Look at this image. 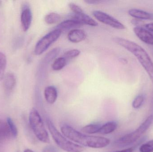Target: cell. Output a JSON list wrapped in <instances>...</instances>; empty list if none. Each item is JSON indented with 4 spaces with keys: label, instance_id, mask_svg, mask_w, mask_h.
Instances as JSON below:
<instances>
[{
    "label": "cell",
    "instance_id": "cell-1",
    "mask_svg": "<svg viewBox=\"0 0 153 152\" xmlns=\"http://www.w3.org/2000/svg\"><path fill=\"white\" fill-rule=\"evenodd\" d=\"M113 40L117 44L127 50L137 59L153 83V62L146 51L137 43L128 39L115 37Z\"/></svg>",
    "mask_w": 153,
    "mask_h": 152
},
{
    "label": "cell",
    "instance_id": "cell-2",
    "mask_svg": "<svg viewBox=\"0 0 153 152\" xmlns=\"http://www.w3.org/2000/svg\"><path fill=\"white\" fill-rule=\"evenodd\" d=\"M61 131L65 136L83 146L92 148H102L109 145L110 140L105 137L92 136L82 134L68 125H64Z\"/></svg>",
    "mask_w": 153,
    "mask_h": 152
},
{
    "label": "cell",
    "instance_id": "cell-3",
    "mask_svg": "<svg viewBox=\"0 0 153 152\" xmlns=\"http://www.w3.org/2000/svg\"><path fill=\"white\" fill-rule=\"evenodd\" d=\"M48 130L56 143L64 151L67 152H82L84 149L83 146L76 145L66 139L56 129L50 120H47Z\"/></svg>",
    "mask_w": 153,
    "mask_h": 152
},
{
    "label": "cell",
    "instance_id": "cell-4",
    "mask_svg": "<svg viewBox=\"0 0 153 152\" xmlns=\"http://www.w3.org/2000/svg\"><path fill=\"white\" fill-rule=\"evenodd\" d=\"M153 121L152 115L149 116L143 123L134 132L120 137L114 142L117 147H124L132 145L136 142L141 136L146 132Z\"/></svg>",
    "mask_w": 153,
    "mask_h": 152
},
{
    "label": "cell",
    "instance_id": "cell-5",
    "mask_svg": "<svg viewBox=\"0 0 153 152\" xmlns=\"http://www.w3.org/2000/svg\"><path fill=\"white\" fill-rule=\"evenodd\" d=\"M29 121L31 129L37 138L43 142L49 143L50 140L48 133L39 113L36 109L33 108L30 111Z\"/></svg>",
    "mask_w": 153,
    "mask_h": 152
},
{
    "label": "cell",
    "instance_id": "cell-6",
    "mask_svg": "<svg viewBox=\"0 0 153 152\" xmlns=\"http://www.w3.org/2000/svg\"><path fill=\"white\" fill-rule=\"evenodd\" d=\"M62 33L61 30L55 29L43 37L36 44L34 50L35 54L39 55L45 52L52 44L60 37Z\"/></svg>",
    "mask_w": 153,
    "mask_h": 152
},
{
    "label": "cell",
    "instance_id": "cell-7",
    "mask_svg": "<svg viewBox=\"0 0 153 152\" xmlns=\"http://www.w3.org/2000/svg\"><path fill=\"white\" fill-rule=\"evenodd\" d=\"M94 17L99 21L117 29H125L126 26L119 21L109 14L100 10H95L93 12Z\"/></svg>",
    "mask_w": 153,
    "mask_h": 152
},
{
    "label": "cell",
    "instance_id": "cell-8",
    "mask_svg": "<svg viewBox=\"0 0 153 152\" xmlns=\"http://www.w3.org/2000/svg\"><path fill=\"white\" fill-rule=\"evenodd\" d=\"M136 35L140 40L151 45H153V34L146 29L140 26H136L134 28Z\"/></svg>",
    "mask_w": 153,
    "mask_h": 152
},
{
    "label": "cell",
    "instance_id": "cell-9",
    "mask_svg": "<svg viewBox=\"0 0 153 152\" xmlns=\"http://www.w3.org/2000/svg\"><path fill=\"white\" fill-rule=\"evenodd\" d=\"M32 20V12L30 8L28 5H24L21 16V21L23 31H27L29 29Z\"/></svg>",
    "mask_w": 153,
    "mask_h": 152
},
{
    "label": "cell",
    "instance_id": "cell-10",
    "mask_svg": "<svg viewBox=\"0 0 153 152\" xmlns=\"http://www.w3.org/2000/svg\"><path fill=\"white\" fill-rule=\"evenodd\" d=\"M83 24L80 21L76 20L75 19H69L64 21L62 22H61L59 25H57L56 27V29H59L62 32L65 30H70V29H75L81 27L83 26Z\"/></svg>",
    "mask_w": 153,
    "mask_h": 152
},
{
    "label": "cell",
    "instance_id": "cell-11",
    "mask_svg": "<svg viewBox=\"0 0 153 152\" xmlns=\"http://www.w3.org/2000/svg\"><path fill=\"white\" fill-rule=\"evenodd\" d=\"M86 35L84 30L79 29H72L68 34V38L72 43H78L86 38Z\"/></svg>",
    "mask_w": 153,
    "mask_h": 152
},
{
    "label": "cell",
    "instance_id": "cell-12",
    "mask_svg": "<svg viewBox=\"0 0 153 152\" xmlns=\"http://www.w3.org/2000/svg\"><path fill=\"white\" fill-rule=\"evenodd\" d=\"M128 13L135 19L141 20H150L153 18V15L147 12L139 9H132L128 10Z\"/></svg>",
    "mask_w": 153,
    "mask_h": 152
},
{
    "label": "cell",
    "instance_id": "cell-13",
    "mask_svg": "<svg viewBox=\"0 0 153 152\" xmlns=\"http://www.w3.org/2000/svg\"><path fill=\"white\" fill-rule=\"evenodd\" d=\"M44 95L46 101L50 104H53L58 96L57 89L53 86L47 87L45 89Z\"/></svg>",
    "mask_w": 153,
    "mask_h": 152
},
{
    "label": "cell",
    "instance_id": "cell-14",
    "mask_svg": "<svg viewBox=\"0 0 153 152\" xmlns=\"http://www.w3.org/2000/svg\"><path fill=\"white\" fill-rule=\"evenodd\" d=\"M73 18V19L80 21L84 25H87L94 27L98 26V23L95 20L84 12L80 14H74Z\"/></svg>",
    "mask_w": 153,
    "mask_h": 152
},
{
    "label": "cell",
    "instance_id": "cell-15",
    "mask_svg": "<svg viewBox=\"0 0 153 152\" xmlns=\"http://www.w3.org/2000/svg\"><path fill=\"white\" fill-rule=\"evenodd\" d=\"M4 86L6 90L11 91L14 88L16 84V78L13 74L8 73L4 76Z\"/></svg>",
    "mask_w": 153,
    "mask_h": 152
},
{
    "label": "cell",
    "instance_id": "cell-16",
    "mask_svg": "<svg viewBox=\"0 0 153 152\" xmlns=\"http://www.w3.org/2000/svg\"><path fill=\"white\" fill-rule=\"evenodd\" d=\"M117 123L116 121H109L101 127L99 133L102 135L108 134L114 132L117 127Z\"/></svg>",
    "mask_w": 153,
    "mask_h": 152
},
{
    "label": "cell",
    "instance_id": "cell-17",
    "mask_svg": "<svg viewBox=\"0 0 153 152\" xmlns=\"http://www.w3.org/2000/svg\"><path fill=\"white\" fill-rule=\"evenodd\" d=\"M11 134L8 125L0 120V142L7 139Z\"/></svg>",
    "mask_w": 153,
    "mask_h": 152
},
{
    "label": "cell",
    "instance_id": "cell-18",
    "mask_svg": "<svg viewBox=\"0 0 153 152\" xmlns=\"http://www.w3.org/2000/svg\"><path fill=\"white\" fill-rule=\"evenodd\" d=\"M101 126L100 124L97 123L89 124L83 127L82 129V131L86 134H95L99 133Z\"/></svg>",
    "mask_w": 153,
    "mask_h": 152
},
{
    "label": "cell",
    "instance_id": "cell-19",
    "mask_svg": "<svg viewBox=\"0 0 153 152\" xmlns=\"http://www.w3.org/2000/svg\"><path fill=\"white\" fill-rule=\"evenodd\" d=\"M61 19V16L60 14L55 12H51L46 15L45 17V21L48 25H52L58 22Z\"/></svg>",
    "mask_w": 153,
    "mask_h": 152
},
{
    "label": "cell",
    "instance_id": "cell-20",
    "mask_svg": "<svg viewBox=\"0 0 153 152\" xmlns=\"http://www.w3.org/2000/svg\"><path fill=\"white\" fill-rule=\"evenodd\" d=\"M66 65V59L64 57L57 58L54 61L52 65V68L54 70H60L62 69Z\"/></svg>",
    "mask_w": 153,
    "mask_h": 152
},
{
    "label": "cell",
    "instance_id": "cell-21",
    "mask_svg": "<svg viewBox=\"0 0 153 152\" xmlns=\"http://www.w3.org/2000/svg\"><path fill=\"white\" fill-rule=\"evenodd\" d=\"M6 66V58L5 55L0 52V80L4 77Z\"/></svg>",
    "mask_w": 153,
    "mask_h": 152
},
{
    "label": "cell",
    "instance_id": "cell-22",
    "mask_svg": "<svg viewBox=\"0 0 153 152\" xmlns=\"http://www.w3.org/2000/svg\"><path fill=\"white\" fill-rule=\"evenodd\" d=\"M80 53V51L77 49H72L65 52L63 57L66 59H73L79 56Z\"/></svg>",
    "mask_w": 153,
    "mask_h": 152
},
{
    "label": "cell",
    "instance_id": "cell-23",
    "mask_svg": "<svg viewBox=\"0 0 153 152\" xmlns=\"http://www.w3.org/2000/svg\"><path fill=\"white\" fill-rule=\"evenodd\" d=\"M7 125L9 126V129L10 131L11 134L13 136L16 137L18 135V130L13 121L11 118L8 117L7 118Z\"/></svg>",
    "mask_w": 153,
    "mask_h": 152
},
{
    "label": "cell",
    "instance_id": "cell-24",
    "mask_svg": "<svg viewBox=\"0 0 153 152\" xmlns=\"http://www.w3.org/2000/svg\"><path fill=\"white\" fill-rule=\"evenodd\" d=\"M139 151L141 152H153V140L141 145Z\"/></svg>",
    "mask_w": 153,
    "mask_h": 152
},
{
    "label": "cell",
    "instance_id": "cell-25",
    "mask_svg": "<svg viewBox=\"0 0 153 152\" xmlns=\"http://www.w3.org/2000/svg\"><path fill=\"white\" fill-rule=\"evenodd\" d=\"M144 101V98L143 95H139L137 96L133 101V104H132L133 108L135 109L140 108L143 104Z\"/></svg>",
    "mask_w": 153,
    "mask_h": 152
},
{
    "label": "cell",
    "instance_id": "cell-26",
    "mask_svg": "<svg viewBox=\"0 0 153 152\" xmlns=\"http://www.w3.org/2000/svg\"><path fill=\"white\" fill-rule=\"evenodd\" d=\"M69 6L71 10L74 12V14H80L83 12L82 9L77 4L74 3H70Z\"/></svg>",
    "mask_w": 153,
    "mask_h": 152
},
{
    "label": "cell",
    "instance_id": "cell-27",
    "mask_svg": "<svg viewBox=\"0 0 153 152\" xmlns=\"http://www.w3.org/2000/svg\"><path fill=\"white\" fill-rule=\"evenodd\" d=\"M60 51L59 48H55L50 52L46 56V60L50 61L56 57L57 54Z\"/></svg>",
    "mask_w": 153,
    "mask_h": 152
},
{
    "label": "cell",
    "instance_id": "cell-28",
    "mask_svg": "<svg viewBox=\"0 0 153 152\" xmlns=\"http://www.w3.org/2000/svg\"><path fill=\"white\" fill-rule=\"evenodd\" d=\"M42 152H58V150L53 145H49L45 147Z\"/></svg>",
    "mask_w": 153,
    "mask_h": 152
},
{
    "label": "cell",
    "instance_id": "cell-29",
    "mask_svg": "<svg viewBox=\"0 0 153 152\" xmlns=\"http://www.w3.org/2000/svg\"><path fill=\"white\" fill-rule=\"evenodd\" d=\"M84 2L87 4L96 5V4H99L102 1H97V0H85Z\"/></svg>",
    "mask_w": 153,
    "mask_h": 152
},
{
    "label": "cell",
    "instance_id": "cell-30",
    "mask_svg": "<svg viewBox=\"0 0 153 152\" xmlns=\"http://www.w3.org/2000/svg\"><path fill=\"white\" fill-rule=\"evenodd\" d=\"M145 28L149 30L151 32H153V22L148 23L145 25Z\"/></svg>",
    "mask_w": 153,
    "mask_h": 152
},
{
    "label": "cell",
    "instance_id": "cell-31",
    "mask_svg": "<svg viewBox=\"0 0 153 152\" xmlns=\"http://www.w3.org/2000/svg\"><path fill=\"white\" fill-rule=\"evenodd\" d=\"M142 20H141L137 19H135L132 20V23L134 25H141V22H142Z\"/></svg>",
    "mask_w": 153,
    "mask_h": 152
},
{
    "label": "cell",
    "instance_id": "cell-32",
    "mask_svg": "<svg viewBox=\"0 0 153 152\" xmlns=\"http://www.w3.org/2000/svg\"><path fill=\"white\" fill-rule=\"evenodd\" d=\"M133 151H134V149L132 148H130L125 149V150H122V151H117L112 152H133Z\"/></svg>",
    "mask_w": 153,
    "mask_h": 152
},
{
    "label": "cell",
    "instance_id": "cell-33",
    "mask_svg": "<svg viewBox=\"0 0 153 152\" xmlns=\"http://www.w3.org/2000/svg\"><path fill=\"white\" fill-rule=\"evenodd\" d=\"M24 152H33L31 150H30V149H27Z\"/></svg>",
    "mask_w": 153,
    "mask_h": 152
},
{
    "label": "cell",
    "instance_id": "cell-34",
    "mask_svg": "<svg viewBox=\"0 0 153 152\" xmlns=\"http://www.w3.org/2000/svg\"><path fill=\"white\" fill-rule=\"evenodd\" d=\"M0 4H1V1H0Z\"/></svg>",
    "mask_w": 153,
    "mask_h": 152
}]
</instances>
